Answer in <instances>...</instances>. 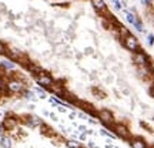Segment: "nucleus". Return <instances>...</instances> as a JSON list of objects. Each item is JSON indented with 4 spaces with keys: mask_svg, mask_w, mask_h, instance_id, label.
Masks as SVG:
<instances>
[{
    "mask_svg": "<svg viewBox=\"0 0 154 148\" xmlns=\"http://www.w3.org/2000/svg\"><path fill=\"white\" fill-rule=\"evenodd\" d=\"M154 41V36H149V44H153Z\"/></svg>",
    "mask_w": 154,
    "mask_h": 148,
    "instance_id": "obj_20",
    "label": "nucleus"
},
{
    "mask_svg": "<svg viewBox=\"0 0 154 148\" xmlns=\"http://www.w3.org/2000/svg\"><path fill=\"white\" fill-rule=\"evenodd\" d=\"M124 46H126L130 51H138V50H141L140 49V43H138V40L130 33L127 34V36H124Z\"/></svg>",
    "mask_w": 154,
    "mask_h": 148,
    "instance_id": "obj_1",
    "label": "nucleus"
},
{
    "mask_svg": "<svg viewBox=\"0 0 154 148\" xmlns=\"http://www.w3.org/2000/svg\"><path fill=\"white\" fill-rule=\"evenodd\" d=\"M36 81L40 86H43V87H50L53 84V78L49 74H46V73H38L37 76H36Z\"/></svg>",
    "mask_w": 154,
    "mask_h": 148,
    "instance_id": "obj_3",
    "label": "nucleus"
},
{
    "mask_svg": "<svg viewBox=\"0 0 154 148\" xmlns=\"http://www.w3.org/2000/svg\"><path fill=\"white\" fill-rule=\"evenodd\" d=\"M37 93H38V95H40L42 98H44V97H46V93H44L42 88H37Z\"/></svg>",
    "mask_w": 154,
    "mask_h": 148,
    "instance_id": "obj_16",
    "label": "nucleus"
},
{
    "mask_svg": "<svg viewBox=\"0 0 154 148\" xmlns=\"http://www.w3.org/2000/svg\"><path fill=\"white\" fill-rule=\"evenodd\" d=\"M141 3H143L144 6H151V3H153V0H141Z\"/></svg>",
    "mask_w": 154,
    "mask_h": 148,
    "instance_id": "obj_17",
    "label": "nucleus"
},
{
    "mask_svg": "<svg viewBox=\"0 0 154 148\" xmlns=\"http://www.w3.org/2000/svg\"><path fill=\"white\" fill-rule=\"evenodd\" d=\"M91 3H93L94 9L97 10V13H99V14H104V16H107V14H109L107 6H106V3L103 2V0H91Z\"/></svg>",
    "mask_w": 154,
    "mask_h": 148,
    "instance_id": "obj_4",
    "label": "nucleus"
},
{
    "mask_svg": "<svg viewBox=\"0 0 154 148\" xmlns=\"http://www.w3.org/2000/svg\"><path fill=\"white\" fill-rule=\"evenodd\" d=\"M3 54H6V46L0 41V56H3Z\"/></svg>",
    "mask_w": 154,
    "mask_h": 148,
    "instance_id": "obj_15",
    "label": "nucleus"
},
{
    "mask_svg": "<svg viewBox=\"0 0 154 148\" xmlns=\"http://www.w3.org/2000/svg\"><path fill=\"white\" fill-rule=\"evenodd\" d=\"M2 145H3V147L5 148H11V144H10V140H9V138H2Z\"/></svg>",
    "mask_w": 154,
    "mask_h": 148,
    "instance_id": "obj_12",
    "label": "nucleus"
},
{
    "mask_svg": "<svg viewBox=\"0 0 154 148\" xmlns=\"http://www.w3.org/2000/svg\"><path fill=\"white\" fill-rule=\"evenodd\" d=\"M69 145H70L72 148H77V147H79V143H76V141H70V143H69Z\"/></svg>",
    "mask_w": 154,
    "mask_h": 148,
    "instance_id": "obj_18",
    "label": "nucleus"
},
{
    "mask_svg": "<svg viewBox=\"0 0 154 148\" xmlns=\"http://www.w3.org/2000/svg\"><path fill=\"white\" fill-rule=\"evenodd\" d=\"M149 94H150V95H151V97H154V84H153V86H151V87L149 88Z\"/></svg>",
    "mask_w": 154,
    "mask_h": 148,
    "instance_id": "obj_19",
    "label": "nucleus"
},
{
    "mask_svg": "<svg viewBox=\"0 0 154 148\" xmlns=\"http://www.w3.org/2000/svg\"><path fill=\"white\" fill-rule=\"evenodd\" d=\"M130 144H131L133 148H147V145H146L143 140H131Z\"/></svg>",
    "mask_w": 154,
    "mask_h": 148,
    "instance_id": "obj_8",
    "label": "nucleus"
},
{
    "mask_svg": "<svg viewBox=\"0 0 154 148\" xmlns=\"http://www.w3.org/2000/svg\"><path fill=\"white\" fill-rule=\"evenodd\" d=\"M59 111H60V113H66V108H63V107H59Z\"/></svg>",
    "mask_w": 154,
    "mask_h": 148,
    "instance_id": "obj_22",
    "label": "nucleus"
},
{
    "mask_svg": "<svg viewBox=\"0 0 154 148\" xmlns=\"http://www.w3.org/2000/svg\"><path fill=\"white\" fill-rule=\"evenodd\" d=\"M24 95H26V98L27 100H34V93H32V91H26Z\"/></svg>",
    "mask_w": 154,
    "mask_h": 148,
    "instance_id": "obj_14",
    "label": "nucleus"
},
{
    "mask_svg": "<svg viewBox=\"0 0 154 148\" xmlns=\"http://www.w3.org/2000/svg\"><path fill=\"white\" fill-rule=\"evenodd\" d=\"M127 22L128 23H131V24H134V23H136V20H137V19H136V16H134V14H131V13H127Z\"/></svg>",
    "mask_w": 154,
    "mask_h": 148,
    "instance_id": "obj_13",
    "label": "nucleus"
},
{
    "mask_svg": "<svg viewBox=\"0 0 154 148\" xmlns=\"http://www.w3.org/2000/svg\"><path fill=\"white\" fill-rule=\"evenodd\" d=\"M114 132L119 135L120 138H123V140H128L130 138V131L127 130L124 125H114Z\"/></svg>",
    "mask_w": 154,
    "mask_h": 148,
    "instance_id": "obj_5",
    "label": "nucleus"
},
{
    "mask_svg": "<svg viewBox=\"0 0 154 148\" xmlns=\"http://www.w3.org/2000/svg\"><path fill=\"white\" fill-rule=\"evenodd\" d=\"M43 122L40 121V118H37V117H33L32 120L29 121V125H32V127H36V125H42Z\"/></svg>",
    "mask_w": 154,
    "mask_h": 148,
    "instance_id": "obj_10",
    "label": "nucleus"
},
{
    "mask_svg": "<svg viewBox=\"0 0 154 148\" xmlns=\"http://www.w3.org/2000/svg\"><path fill=\"white\" fill-rule=\"evenodd\" d=\"M5 87V83H3V80H2V78H0V90H2V88Z\"/></svg>",
    "mask_w": 154,
    "mask_h": 148,
    "instance_id": "obj_21",
    "label": "nucleus"
},
{
    "mask_svg": "<svg viewBox=\"0 0 154 148\" xmlns=\"http://www.w3.org/2000/svg\"><path fill=\"white\" fill-rule=\"evenodd\" d=\"M2 67H5L7 70H13V68L16 67V64H14L11 60H5V61H2Z\"/></svg>",
    "mask_w": 154,
    "mask_h": 148,
    "instance_id": "obj_9",
    "label": "nucleus"
},
{
    "mask_svg": "<svg viewBox=\"0 0 154 148\" xmlns=\"http://www.w3.org/2000/svg\"><path fill=\"white\" fill-rule=\"evenodd\" d=\"M99 118L104 124H111V121H113V115H111V113L109 110H101L99 111Z\"/></svg>",
    "mask_w": 154,
    "mask_h": 148,
    "instance_id": "obj_7",
    "label": "nucleus"
},
{
    "mask_svg": "<svg viewBox=\"0 0 154 148\" xmlns=\"http://www.w3.org/2000/svg\"><path fill=\"white\" fill-rule=\"evenodd\" d=\"M16 125V121L11 120V118H6L5 120V127L6 128H13V127Z\"/></svg>",
    "mask_w": 154,
    "mask_h": 148,
    "instance_id": "obj_11",
    "label": "nucleus"
},
{
    "mask_svg": "<svg viewBox=\"0 0 154 148\" xmlns=\"http://www.w3.org/2000/svg\"><path fill=\"white\" fill-rule=\"evenodd\" d=\"M133 61L137 64V66H144V64H150L149 61V57L146 56V53H143L141 50H138L136 51L134 54H133Z\"/></svg>",
    "mask_w": 154,
    "mask_h": 148,
    "instance_id": "obj_2",
    "label": "nucleus"
},
{
    "mask_svg": "<svg viewBox=\"0 0 154 148\" xmlns=\"http://www.w3.org/2000/svg\"><path fill=\"white\" fill-rule=\"evenodd\" d=\"M111 2H116V0H111Z\"/></svg>",
    "mask_w": 154,
    "mask_h": 148,
    "instance_id": "obj_23",
    "label": "nucleus"
},
{
    "mask_svg": "<svg viewBox=\"0 0 154 148\" xmlns=\"http://www.w3.org/2000/svg\"><path fill=\"white\" fill-rule=\"evenodd\" d=\"M7 88L11 93H20V91H23V84L20 81H17V80H11L7 84Z\"/></svg>",
    "mask_w": 154,
    "mask_h": 148,
    "instance_id": "obj_6",
    "label": "nucleus"
}]
</instances>
